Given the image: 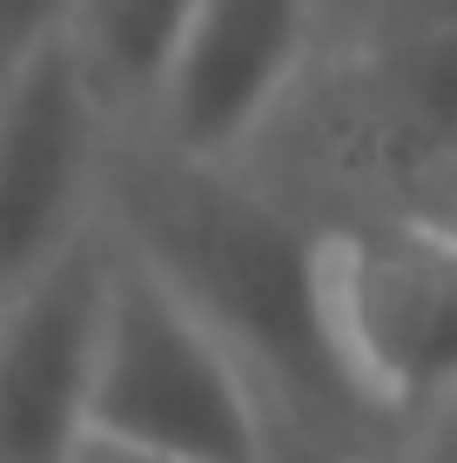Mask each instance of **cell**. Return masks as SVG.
<instances>
[{"label": "cell", "instance_id": "obj_1", "mask_svg": "<svg viewBox=\"0 0 457 463\" xmlns=\"http://www.w3.org/2000/svg\"><path fill=\"white\" fill-rule=\"evenodd\" d=\"M108 215L176 289L223 329L282 423L390 457L397 437L357 403L323 316V229L243 182V168H195L141 155L115 175Z\"/></svg>", "mask_w": 457, "mask_h": 463}, {"label": "cell", "instance_id": "obj_2", "mask_svg": "<svg viewBox=\"0 0 457 463\" xmlns=\"http://www.w3.org/2000/svg\"><path fill=\"white\" fill-rule=\"evenodd\" d=\"M88 437H115L182 463H262L270 450V403L256 376L121 229Z\"/></svg>", "mask_w": 457, "mask_h": 463}, {"label": "cell", "instance_id": "obj_3", "mask_svg": "<svg viewBox=\"0 0 457 463\" xmlns=\"http://www.w3.org/2000/svg\"><path fill=\"white\" fill-rule=\"evenodd\" d=\"M323 316L357 403L404 437L457 390V229L431 209L323 222Z\"/></svg>", "mask_w": 457, "mask_h": 463}, {"label": "cell", "instance_id": "obj_4", "mask_svg": "<svg viewBox=\"0 0 457 463\" xmlns=\"http://www.w3.org/2000/svg\"><path fill=\"white\" fill-rule=\"evenodd\" d=\"M317 41H337L329 0H202L141 115V141L168 162L243 168L296 108Z\"/></svg>", "mask_w": 457, "mask_h": 463}, {"label": "cell", "instance_id": "obj_5", "mask_svg": "<svg viewBox=\"0 0 457 463\" xmlns=\"http://www.w3.org/2000/svg\"><path fill=\"white\" fill-rule=\"evenodd\" d=\"M115 115L68 34L7 61L0 94V289L27 282L88 229H101V175Z\"/></svg>", "mask_w": 457, "mask_h": 463}, {"label": "cell", "instance_id": "obj_6", "mask_svg": "<svg viewBox=\"0 0 457 463\" xmlns=\"http://www.w3.org/2000/svg\"><path fill=\"white\" fill-rule=\"evenodd\" d=\"M115 302V222L0 289V463H74Z\"/></svg>", "mask_w": 457, "mask_h": 463}, {"label": "cell", "instance_id": "obj_7", "mask_svg": "<svg viewBox=\"0 0 457 463\" xmlns=\"http://www.w3.org/2000/svg\"><path fill=\"white\" fill-rule=\"evenodd\" d=\"M329 162L411 209L457 168V34L370 41L337 61L323 108Z\"/></svg>", "mask_w": 457, "mask_h": 463}, {"label": "cell", "instance_id": "obj_8", "mask_svg": "<svg viewBox=\"0 0 457 463\" xmlns=\"http://www.w3.org/2000/svg\"><path fill=\"white\" fill-rule=\"evenodd\" d=\"M202 0H74L68 41L115 128H141Z\"/></svg>", "mask_w": 457, "mask_h": 463}, {"label": "cell", "instance_id": "obj_9", "mask_svg": "<svg viewBox=\"0 0 457 463\" xmlns=\"http://www.w3.org/2000/svg\"><path fill=\"white\" fill-rule=\"evenodd\" d=\"M424 34H457V0H357L350 47H370V41H424Z\"/></svg>", "mask_w": 457, "mask_h": 463}, {"label": "cell", "instance_id": "obj_10", "mask_svg": "<svg viewBox=\"0 0 457 463\" xmlns=\"http://www.w3.org/2000/svg\"><path fill=\"white\" fill-rule=\"evenodd\" d=\"M390 463H457V390L437 396V403H424L417 417L404 423Z\"/></svg>", "mask_w": 457, "mask_h": 463}, {"label": "cell", "instance_id": "obj_11", "mask_svg": "<svg viewBox=\"0 0 457 463\" xmlns=\"http://www.w3.org/2000/svg\"><path fill=\"white\" fill-rule=\"evenodd\" d=\"M262 463H390V457L337 443V437H323V430H303V423H282L270 410V450H262Z\"/></svg>", "mask_w": 457, "mask_h": 463}, {"label": "cell", "instance_id": "obj_12", "mask_svg": "<svg viewBox=\"0 0 457 463\" xmlns=\"http://www.w3.org/2000/svg\"><path fill=\"white\" fill-rule=\"evenodd\" d=\"M74 21V0H0V34H7V61L27 54V47L68 34Z\"/></svg>", "mask_w": 457, "mask_h": 463}, {"label": "cell", "instance_id": "obj_13", "mask_svg": "<svg viewBox=\"0 0 457 463\" xmlns=\"http://www.w3.org/2000/svg\"><path fill=\"white\" fill-rule=\"evenodd\" d=\"M74 463H182V457H162V450H135V443H115V437H88Z\"/></svg>", "mask_w": 457, "mask_h": 463}, {"label": "cell", "instance_id": "obj_14", "mask_svg": "<svg viewBox=\"0 0 457 463\" xmlns=\"http://www.w3.org/2000/svg\"><path fill=\"white\" fill-rule=\"evenodd\" d=\"M411 209H431L437 222H451V229H457V168H451V175H444V182H437L424 202H411Z\"/></svg>", "mask_w": 457, "mask_h": 463}, {"label": "cell", "instance_id": "obj_15", "mask_svg": "<svg viewBox=\"0 0 457 463\" xmlns=\"http://www.w3.org/2000/svg\"><path fill=\"white\" fill-rule=\"evenodd\" d=\"M329 21H337V41H350V21H357V0H329Z\"/></svg>", "mask_w": 457, "mask_h": 463}]
</instances>
